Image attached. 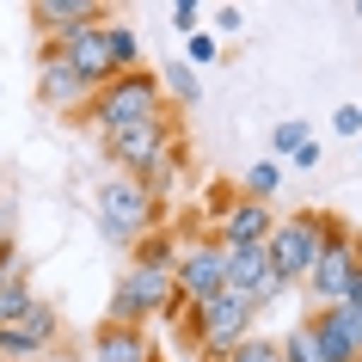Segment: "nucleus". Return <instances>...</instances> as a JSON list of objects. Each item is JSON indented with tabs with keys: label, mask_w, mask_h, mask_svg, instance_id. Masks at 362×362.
<instances>
[{
	"label": "nucleus",
	"mask_w": 362,
	"mask_h": 362,
	"mask_svg": "<svg viewBox=\"0 0 362 362\" xmlns=\"http://www.w3.org/2000/svg\"><path fill=\"white\" fill-rule=\"evenodd\" d=\"M166 86L153 68H135V74H117L111 86H98L93 105H86V123L98 135H117V129H135V123H148V117H166Z\"/></svg>",
	"instance_id": "1"
},
{
	"label": "nucleus",
	"mask_w": 362,
	"mask_h": 362,
	"mask_svg": "<svg viewBox=\"0 0 362 362\" xmlns=\"http://www.w3.org/2000/svg\"><path fill=\"white\" fill-rule=\"evenodd\" d=\"M332 228H338V215H325V209H295V215H276V228H270V240H264L270 270H276V276H283V283L295 288V283L307 276V270H313V258L325 252Z\"/></svg>",
	"instance_id": "2"
},
{
	"label": "nucleus",
	"mask_w": 362,
	"mask_h": 362,
	"mask_svg": "<svg viewBox=\"0 0 362 362\" xmlns=\"http://www.w3.org/2000/svg\"><path fill=\"white\" fill-rule=\"evenodd\" d=\"M160 228V203H153L148 191H141V178H105L98 185V233L111 240V246L129 252L135 240H148V233Z\"/></svg>",
	"instance_id": "3"
},
{
	"label": "nucleus",
	"mask_w": 362,
	"mask_h": 362,
	"mask_svg": "<svg viewBox=\"0 0 362 362\" xmlns=\"http://www.w3.org/2000/svg\"><path fill=\"white\" fill-rule=\"evenodd\" d=\"M252 320H258V307L246 301V295H209V301L197 307V320H191V344H197V356L203 362H228V350L252 332Z\"/></svg>",
	"instance_id": "4"
},
{
	"label": "nucleus",
	"mask_w": 362,
	"mask_h": 362,
	"mask_svg": "<svg viewBox=\"0 0 362 362\" xmlns=\"http://www.w3.org/2000/svg\"><path fill=\"white\" fill-rule=\"evenodd\" d=\"M172 295H178L172 270H141V264H129V270H117L111 313H105V320H117V325H148V320H160V313L172 307Z\"/></svg>",
	"instance_id": "5"
},
{
	"label": "nucleus",
	"mask_w": 362,
	"mask_h": 362,
	"mask_svg": "<svg viewBox=\"0 0 362 362\" xmlns=\"http://www.w3.org/2000/svg\"><path fill=\"white\" fill-rule=\"evenodd\" d=\"M105 141V153H111V166L123 172V178H141V172L160 160V153L178 141V117H148V123H135V129H117V135H98Z\"/></svg>",
	"instance_id": "6"
},
{
	"label": "nucleus",
	"mask_w": 362,
	"mask_h": 362,
	"mask_svg": "<svg viewBox=\"0 0 362 362\" xmlns=\"http://www.w3.org/2000/svg\"><path fill=\"white\" fill-rule=\"evenodd\" d=\"M356 270H350V228H332V240H325V252L313 258V270L301 276V288H307V301L313 307H350V295H356Z\"/></svg>",
	"instance_id": "7"
},
{
	"label": "nucleus",
	"mask_w": 362,
	"mask_h": 362,
	"mask_svg": "<svg viewBox=\"0 0 362 362\" xmlns=\"http://www.w3.org/2000/svg\"><path fill=\"white\" fill-rule=\"evenodd\" d=\"M172 283L191 307H203L209 295H221V246L209 233H178V264H172Z\"/></svg>",
	"instance_id": "8"
},
{
	"label": "nucleus",
	"mask_w": 362,
	"mask_h": 362,
	"mask_svg": "<svg viewBox=\"0 0 362 362\" xmlns=\"http://www.w3.org/2000/svg\"><path fill=\"white\" fill-rule=\"evenodd\" d=\"M37 105H49L56 117H86V105H93V86L68 68V56L56 43L37 49Z\"/></svg>",
	"instance_id": "9"
},
{
	"label": "nucleus",
	"mask_w": 362,
	"mask_h": 362,
	"mask_svg": "<svg viewBox=\"0 0 362 362\" xmlns=\"http://www.w3.org/2000/svg\"><path fill=\"white\" fill-rule=\"evenodd\" d=\"M307 332L320 362H362V313L356 307H307Z\"/></svg>",
	"instance_id": "10"
},
{
	"label": "nucleus",
	"mask_w": 362,
	"mask_h": 362,
	"mask_svg": "<svg viewBox=\"0 0 362 362\" xmlns=\"http://www.w3.org/2000/svg\"><path fill=\"white\" fill-rule=\"evenodd\" d=\"M270 228H276V209L270 203H252V197H233V203H221V215H215V228H203L221 252H240V246H264Z\"/></svg>",
	"instance_id": "11"
},
{
	"label": "nucleus",
	"mask_w": 362,
	"mask_h": 362,
	"mask_svg": "<svg viewBox=\"0 0 362 362\" xmlns=\"http://www.w3.org/2000/svg\"><path fill=\"white\" fill-rule=\"evenodd\" d=\"M56 338H62L56 307L43 301V295H31V301L19 307V320H13V325H0V356H43V350H49Z\"/></svg>",
	"instance_id": "12"
},
{
	"label": "nucleus",
	"mask_w": 362,
	"mask_h": 362,
	"mask_svg": "<svg viewBox=\"0 0 362 362\" xmlns=\"http://www.w3.org/2000/svg\"><path fill=\"white\" fill-rule=\"evenodd\" d=\"M105 19H111V13H105ZM105 19H98V25H105ZM98 25H74L68 37H56V49L68 56V68H74V74L86 80L93 93L117 80V68H111V49H105V31H98Z\"/></svg>",
	"instance_id": "13"
},
{
	"label": "nucleus",
	"mask_w": 362,
	"mask_h": 362,
	"mask_svg": "<svg viewBox=\"0 0 362 362\" xmlns=\"http://www.w3.org/2000/svg\"><path fill=\"white\" fill-rule=\"evenodd\" d=\"M105 19V6H93V0H31V25H37L43 43L68 37L74 25H98Z\"/></svg>",
	"instance_id": "14"
},
{
	"label": "nucleus",
	"mask_w": 362,
	"mask_h": 362,
	"mask_svg": "<svg viewBox=\"0 0 362 362\" xmlns=\"http://www.w3.org/2000/svg\"><path fill=\"white\" fill-rule=\"evenodd\" d=\"M93 362H153L148 325H117V320H105V325L93 332Z\"/></svg>",
	"instance_id": "15"
},
{
	"label": "nucleus",
	"mask_w": 362,
	"mask_h": 362,
	"mask_svg": "<svg viewBox=\"0 0 362 362\" xmlns=\"http://www.w3.org/2000/svg\"><path fill=\"white\" fill-rule=\"evenodd\" d=\"M185 166H191V153H185V141H172V148L160 153V160H153L148 172H141V191H148L153 203H166V197H172V185H178V172H185Z\"/></svg>",
	"instance_id": "16"
},
{
	"label": "nucleus",
	"mask_w": 362,
	"mask_h": 362,
	"mask_svg": "<svg viewBox=\"0 0 362 362\" xmlns=\"http://www.w3.org/2000/svg\"><path fill=\"white\" fill-rule=\"evenodd\" d=\"M98 31H105V49H111V68L117 74H135V68H141V37H135V25L105 19Z\"/></svg>",
	"instance_id": "17"
},
{
	"label": "nucleus",
	"mask_w": 362,
	"mask_h": 362,
	"mask_svg": "<svg viewBox=\"0 0 362 362\" xmlns=\"http://www.w3.org/2000/svg\"><path fill=\"white\" fill-rule=\"evenodd\" d=\"M129 264H141V270H172V264H178V233H172V228H153L148 240H135V246H129Z\"/></svg>",
	"instance_id": "18"
},
{
	"label": "nucleus",
	"mask_w": 362,
	"mask_h": 362,
	"mask_svg": "<svg viewBox=\"0 0 362 362\" xmlns=\"http://www.w3.org/2000/svg\"><path fill=\"white\" fill-rule=\"evenodd\" d=\"M160 86H166V105H185V111L203 98V80H197V68H185V62L160 68Z\"/></svg>",
	"instance_id": "19"
},
{
	"label": "nucleus",
	"mask_w": 362,
	"mask_h": 362,
	"mask_svg": "<svg viewBox=\"0 0 362 362\" xmlns=\"http://www.w3.org/2000/svg\"><path fill=\"white\" fill-rule=\"evenodd\" d=\"M307 141H313V129H307L301 117H288V123H276V129H270V160L283 166V160H295Z\"/></svg>",
	"instance_id": "20"
},
{
	"label": "nucleus",
	"mask_w": 362,
	"mask_h": 362,
	"mask_svg": "<svg viewBox=\"0 0 362 362\" xmlns=\"http://www.w3.org/2000/svg\"><path fill=\"white\" fill-rule=\"evenodd\" d=\"M276 185H283V166H276V160H258V166H246V178H240V197L270 203V197H276Z\"/></svg>",
	"instance_id": "21"
},
{
	"label": "nucleus",
	"mask_w": 362,
	"mask_h": 362,
	"mask_svg": "<svg viewBox=\"0 0 362 362\" xmlns=\"http://www.w3.org/2000/svg\"><path fill=\"white\" fill-rule=\"evenodd\" d=\"M276 362H320V350H313V332H307V320H295L276 338Z\"/></svg>",
	"instance_id": "22"
},
{
	"label": "nucleus",
	"mask_w": 362,
	"mask_h": 362,
	"mask_svg": "<svg viewBox=\"0 0 362 362\" xmlns=\"http://www.w3.org/2000/svg\"><path fill=\"white\" fill-rule=\"evenodd\" d=\"M228 362H276V338H258V332H246V338L228 350Z\"/></svg>",
	"instance_id": "23"
},
{
	"label": "nucleus",
	"mask_w": 362,
	"mask_h": 362,
	"mask_svg": "<svg viewBox=\"0 0 362 362\" xmlns=\"http://www.w3.org/2000/svg\"><path fill=\"white\" fill-rule=\"evenodd\" d=\"M215 49H221V43H215L209 31H191V37H185V68H209Z\"/></svg>",
	"instance_id": "24"
},
{
	"label": "nucleus",
	"mask_w": 362,
	"mask_h": 362,
	"mask_svg": "<svg viewBox=\"0 0 362 362\" xmlns=\"http://www.w3.org/2000/svg\"><path fill=\"white\" fill-rule=\"evenodd\" d=\"M172 31H178V37L203 31V6H197V0H172Z\"/></svg>",
	"instance_id": "25"
},
{
	"label": "nucleus",
	"mask_w": 362,
	"mask_h": 362,
	"mask_svg": "<svg viewBox=\"0 0 362 362\" xmlns=\"http://www.w3.org/2000/svg\"><path fill=\"white\" fill-rule=\"evenodd\" d=\"M332 135H350V141H356L362 135V105H338V111H332Z\"/></svg>",
	"instance_id": "26"
},
{
	"label": "nucleus",
	"mask_w": 362,
	"mask_h": 362,
	"mask_svg": "<svg viewBox=\"0 0 362 362\" xmlns=\"http://www.w3.org/2000/svg\"><path fill=\"white\" fill-rule=\"evenodd\" d=\"M240 25H246V13H240V6H215V13H209V37H215V31H221V37H233Z\"/></svg>",
	"instance_id": "27"
},
{
	"label": "nucleus",
	"mask_w": 362,
	"mask_h": 362,
	"mask_svg": "<svg viewBox=\"0 0 362 362\" xmlns=\"http://www.w3.org/2000/svg\"><path fill=\"white\" fill-rule=\"evenodd\" d=\"M0 252H13V233H6V221H0Z\"/></svg>",
	"instance_id": "28"
},
{
	"label": "nucleus",
	"mask_w": 362,
	"mask_h": 362,
	"mask_svg": "<svg viewBox=\"0 0 362 362\" xmlns=\"http://www.w3.org/2000/svg\"><path fill=\"white\" fill-rule=\"evenodd\" d=\"M350 307H356V313H362V283H356V295H350Z\"/></svg>",
	"instance_id": "29"
},
{
	"label": "nucleus",
	"mask_w": 362,
	"mask_h": 362,
	"mask_svg": "<svg viewBox=\"0 0 362 362\" xmlns=\"http://www.w3.org/2000/svg\"><path fill=\"white\" fill-rule=\"evenodd\" d=\"M356 153H362V135H356Z\"/></svg>",
	"instance_id": "30"
},
{
	"label": "nucleus",
	"mask_w": 362,
	"mask_h": 362,
	"mask_svg": "<svg viewBox=\"0 0 362 362\" xmlns=\"http://www.w3.org/2000/svg\"><path fill=\"white\" fill-rule=\"evenodd\" d=\"M153 362H160V356H153Z\"/></svg>",
	"instance_id": "31"
}]
</instances>
